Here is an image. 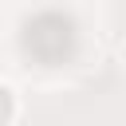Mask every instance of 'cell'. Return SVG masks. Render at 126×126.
<instances>
[{
  "label": "cell",
  "mask_w": 126,
  "mask_h": 126,
  "mask_svg": "<svg viewBox=\"0 0 126 126\" xmlns=\"http://www.w3.org/2000/svg\"><path fill=\"white\" fill-rule=\"evenodd\" d=\"M118 59H122V67H126V43H122V51H118Z\"/></svg>",
  "instance_id": "2"
},
{
  "label": "cell",
  "mask_w": 126,
  "mask_h": 126,
  "mask_svg": "<svg viewBox=\"0 0 126 126\" xmlns=\"http://www.w3.org/2000/svg\"><path fill=\"white\" fill-rule=\"evenodd\" d=\"M12 118H16V94L8 83H0V126H8Z\"/></svg>",
  "instance_id": "1"
}]
</instances>
